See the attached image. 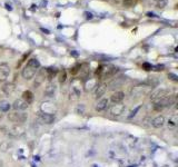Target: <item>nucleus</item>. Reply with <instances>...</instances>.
Masks as SVG:
<instances>
[{
    "label": "nucleus",
    "instance_id": "obj_1",
    "mask_svg": "<svg viewBox=\"0 0 178 167\" xmlns=\"http://www.w3.org/2000/svg\"><path fill=\"white\" fill-rule=\"evenodd\" d=\"M39 68H40V62H39L38 59L36 58L29 59L28 62H27V65L23 67L22 71H21V75H22V77L25 79L30 80L37 75V71L39 70Z\"/></svg>",
    "mask_w": 178,
    "mask_h": 167
},
{
    "label": "nucleus",
    "instance_id": "obj_2",
    "mask_svg": "<svg viewBox=\"0 0 178 167\" xmlns=\"http://www.w3.org/2000/svg\"><path fill=\"white\" fill-rule=\"evenodd\" d=\"M117 71H118V68L113 65H102L97 69L96 75L99 78H109V77L114 76Z\"/></svg>",
    "mask_w": 178,
    "mask_h": 167
},
{
    "label": "nucleus",
    "instance_id": "obj_3",
    "mask_svg": "<svg viewBox=\"0 0 178 167\" xmlns=\"http://www.w3.org/2000/svg\"><path fill=\"white\" fill-rule=\"evenodd\" d=\"M8 119L14 124H17V125H21L28 119V115L25 111H11L8 114Z\"/></svg>",
    "mask_w": 178,
    "mask_h": 167
},
{
    "label": "nucleus",
    "instance_id": "obj_4",
    "mask_svg": "<svg viewBox=\"0 0 178 167\" xmlns=\"http://www.w3.org/2000/svg\"><path fill=\"white\" fill-rule=\"evenodd\" d=\"M70 99L76 100L81 95V88H80V79H73L70 84Z\"/></svg>",
    "mask_w": 178,
    "mask_h": 167
},
{
    "label": "nucleus",
    "instance_id": "obj_5",
    "mask_svg": "<svg viewBox=\"0 0 178 167\" xmlns=\"http://www.w3.org/2000/svg\"><path fill=\"white\" fill-rule=\"evenodd\" d=\"M37 119L39 123L44 124V125H50L55 121V115H50L42 113V111H38L37 113Z\"/></svg>",
    "mask_w": 178,
    "mask_h": 167
},
{
    "label": "nucleus",
    "instance_id": "obj_6",
    "mask_svg": "<svg viewBox=\"0 0 178 167\" xmlns=\"http://www.w3.org/2000/svg\"><path fill=\"white\" fill-rule=\"evenodd\" d=\"M168 95H170V91L168 90V89L160 88V89H156V90L152 91V94H150V99H152V101L154 103V101H157V100L161 99V98L168 96Z\"/></svg>",
    "mask_w": 178,
    "mask_h": 167
},
{
    "label": "nucleus",
    "instance_id": "obj_7",
    "mask_svg": "<svg viewBox=\"0 0 178 167\" xmlns=\"http://www.w3.org/2000/svg\"><path fill=\"white\" fill-rule=\"evenodd\" d=\"M7 132H8L9 135L12 136V137H20V136H22L23 134H25V127L21 126V125L15 124V125L9 127V128L7 129Z\"/></svg>",
    "mask_w": 178,
    "mask_h": 167
},
{
    "label": "nucleus",
    "instance_id": "obj_8",
    "mask_svg": "<svg viewBox=\"0 0 178 167\" xmlns=\"http://www.w3.org/2000/svg\"><path fill=\"white\" fill-rule=\"evenodd\" d=\"M150 89H152V87H149V86L147 85H140V86H136V87L133 89V97H136V98H138V97H141L144 96V95L148 94L149 91H150Z\"/></svg>",
    "mask_w": 178,
    "mask_h": 167
},
{
    "label": "nucleus",
    "instance_id": "obj_9",
    "mask_svg": "<svg viewBox=\"0 0 178 167\" xmlns=\"http://www.w3.org/2000/svg\"><path fill=\"white\" fill-rule=\"evenodd\" d=\"M40 111L46 113V114L55 115L56 111H57V106L53 103H51V101H45V103L41 104Z\"/></svg>",
    "mask_w": 178,
    "mask_h": 167
},
{
    "label": "nucleus",
    "instance_id": "obj_10",
    "mask_svg": "<svg viewBox=\"0 0 178 167\" xmlns=\"http://www.w3.org/2000/svg\"><path fill=\"white\" fill-rule=\"evenodd\" d=\"M126 110V106L124 104H114V105H111V107L109 108V113H110L113 116H120V115L124 114V111Z\"/></svg>",
    "mask_w": 178,
    "mask_h": 167
},
{
    "label": "nucleus",
    "instance_id": "obj_11",
    "mask_svg": "<svg viewBox=\"0 0 178 167\" xmlns=\"http://www.w3.org/2000/svg\"><path fill=\"white\" fill-rule=\"evenodd\" d=\"M28 107H29V104L27 103V101H25L22 98H18V99H16L15 101H14V104H12V108L17 111L26 110Z\"/></svg>",
    "mask_w": 178,
    "mask_h": 167
},
{
    "label": "nucleus",
    "instance_id": "obj_12",
    "mask_svg": "<svg viewBox=\"0 0 178 167\" xmlns=\"http://www.w3.org/2000/svg\"><path fill=\"white\" fill-rule=\"evenodd\" d=\"M10 75V67L6 62L0 64V82H5Z\"/></svg>",
    "mask_w": 178,
    "mask_h": 167
},
{
    "label": "nucleus",
    "instance_id": "obj_13",
    "mask_svg": "<svg viewBox=\"0 0 178 167\" xmlns=\"http://www.w3.org/2000/svg\"><path fill=\"white\" fill-rule=\"evenodd\" d=\"M106 90H107V85L101 82V84H97V86L95 87V91H93V96L95 98H101L105 95Z\"/></svg>",
    "mask_w": 178,
    "mask_h": 167
},
{
    "label": "nucleus",
    "instance_id": "obj_14",
    "mask_svg": "<svg viewBox=\"0 0 178 167\" xmlns=\"http://www.w3.org/2000/svg\"><path fill=\"white\" fill-rule=\"evenodd\" d=\"M98 82H97V78H88L85 80V84H84V87H85V90L86 91H90L93 89V87H96Z\"/></svg>",
    "mask_w": 178,
    "mask_h": 167
},
{
    "label": "nucleus",
    "instance_id": "obj_15",
    "mask_svg": "<svg viewBox=\"0 0 178 167\" xmlns=\"http://www.w3.org/2000/svg\"><path fill=\"white\" fill-rule=\"evenodd\" d=\"M165 125V117L163 115H158L152 120V126L154 128H161Z\"/></svg>",
    "mask_w": 178,
    "mask_h": 167
},
{
    "label": "nucleus",
    "instance_id": "obj_16",
    "mask_svg": "<svg viewBox=\"0 0 178 167\" xmlns=\"http://www.w3.org/2000/svg\"><path fill=\"white\" fill-rule=\"evenodd\" d=\"M56 84L53 82H49L48 84L46 85V87H45V95H46L47 97H51L53 96V94L56 93Z\"/></svg>",
    "mask_w": 178,
    "mask_h": 167
},
{
    "label": "nucleus",
    "instance_id": "obj_17",
    "mask_svg": "<svg viewBox=\"0 0 178 167\" xmlns=\"http://www.w3.org/2000/svg\"><path fill=\"white\" fill-rule=\"evenodd\" d=\"M124 98H125V94H124L123 91H116V93L111 95L110 100L111 103L114 104H120L124 100Z\"/></svg>",
    "mask_w": 178,
    "mask_h": 167
},
{
    "label": "nucleus",
    "instance_id": "obj_18",
    "mask_svg": "<svg viewBox=\"0 0 178 167\" xmlns=\"http://www.w3.org/2000/svg\"><path fill=\"white\" fill-rule=\"evenodd\" d=\"M78 74L80 78H87L89 75V65L88 64H82L79 66Z\"/></svg>",
    "mask_w": 178,
    "mask_h": 167
},
{
    "label": "nucleus",
    "instance_id": "obj_19",
    "mask_svg": "<svg viewBox=\"0 0 178 167\" xmlns=\"http://www.w3.org/2000/svg\"><path fill=\"white\" fill-rule=\"evenodd\" d=\"M109 104V100L107 98H101L100 100H98V103L96 104L95 106V109L97 111H104L106 108H107V106Z\"/></svg>",
    "mask_w": 178,
    "mask_h": 167
},
{
    "label": "nucleus",
    "instance_id": "obj_20",
    "mask_svg": "<svg viewBox=\"0 0 178 167\" xmlns=\"http://www.w3.org/2000/svg\"><path fill=\"white\" fill-rule=\"evenodd\" d=\"M125 77L121 76V77H118V78H115L114 80H111L109 82V89H115V88H118L120 86L123 85V82H125Z\"/></svg>",
    "mask_w": 178,
    "mask_h": 167
},
{
    "label": "nucleus",
    "instance_id": "obj_21",
    "mask_svg": "<svg viewBox=\"0 0 178 167\" xmlns=\"http://www.w3.org/2000/svg\"><path fill=\"white\" fill-rule=\"evenodd\" d=\"M16 87H15V84H12V82H6V84H3L2 86V91L5 93L6 95H11L14 91H15Z\"/></svg>",
    "mask_w": 178,
    "mask_h": 167
},
{
    "label": "nucleus",
    "instance_id": "obj_22",
    "mask_svg": "<svg viewBox=\"0 0 178 167\" xmlns=\"http://www.w3.org/2000/svg\"><path fill=\"white\" fill-rule=\"evenodd\" d=\"M25 101H27L28 104H30L34 100V94H32L31 91L29 90H26V91H23L22 93V97H21Z\"/></svg>",
    "mask_w": 178,
    "mask_h": 167
},
{
    "label": "nucleus",
    "instance_id": "obj_23",
    "mask_svg": "<svg viewBox=\"0 0 178 167\" xmlns=\"http://www.w3.org/2000/svg\"><path fill=\"white\" fill-rule=\"evenodd\" d=\"M158 82H159V80H158L157 77H148V79L145 82V85L152 88V87H156V86L158 85Z\"/></svg>",
    "mask_w": 178,
    "mask_h": 167
},
{
    "label": "nucleus",
    "instance_id": "obj_24",
    "mask_svg": "<svg viewBox=\"0 0 178 167\" xmlns=\"http://www.w3.org/2000/svg\"><path fill=\"white\" fill-rule=\"evenodd\" d=\"M46 74H47V77H48V79L51 80L53 77L58 74V70L56 69V68H53V67H49L46 69Z\"/></svg>",
    "mask_w": 178,
    "mask_h": 167
},
{
    "label": "nucleus",
    "instance_id": "obj_25",
    "mask_svg": "<svg viewBox=\"0 0 178 167\" xmlns=\"http://www.w3.org/2000/svg\"><path fill=\"white\" fill-rule=\"evenodd\" d=\"M10 104L7 101V100H0V111H2V113H7L9 111L10 109Z\"/></svg>",
    "mask_w": 178,
    "mask_h": 167
},
{
    "label": "nucleus",
    "instance_id": "obj_26",
    "mask_svg": "<svg viewBox=\"0 0 178 167\" xmlns=\"http://www.w3.org/2000/svg\"><path fill=\"white\" fill-rule=\"evenodd\" d=\"M44 76L45 74L42 73V71H40V73L37 75V78H36V82H35V87H38L41 82H44Z\"/></svg>",
    "mask_w": 178,
    "mask_h": 167
},
{
    "label": "nucleus",
    "instance_id": "obj_27",
    "mask_svg": "<svg viewBox=\"0 0 178 167\" xmlns=\"http://www.w3.org/2000/svg\"><path fill=\"white\" fill-rule=\"evenodd\" d=\"M155 2H156L157 8L161 9V8H164V7H166L167 2H168V0H155Z\"/></svg>",
    "mask_w": 178,
    "mask_h": 167
},
{
    "label": "nucleus",
    "instance_id": "obj_28",
    "mask_svg": "<svg viewBox=\"0 0 178 167\" xmlns=\"http://www.w3.org/2000/svg\"><path fill=\"white\" fill-rule=\"evenodd\" d=\"M66 78H67V75H66V71L62 70L59 73V82H65V80H66Z\"/></svg>",
    "mask_w": 178,
    "mask_h": 167
},
{
    "label": "nucleus",
    "instance_id": "obj_29",
    "mask_svg": "<svg viewBox=\"0 0 178 167\" xmlns=\"http://www.w3.org/2000/svg\"><path fill=\"white\" fill-rule=\"evenodd\" d=\"M168 77H169L172 80H174V82H178V77H177V75H175V74L169 73L168 74Z\"/></svg>",
    "mask_w": 178,
    "mask_h": 167
},
{
    "label": "nucleus",
    "instance_id": "obj_30",
    "mask_svg": "<svg viewBox=\"0 0 178 167\" xmlns=\"http://www.w3.org/2000/svg\"><path fill=\"white\" fill-rule=\"evenodd\" d=\"M139 109H140V106H138L137 108H136L135 110H133L132 113H130V115L128 116V118H133L134 116H136V113H137V111H139Z\"/></svg>",
    "mask_w": 178,
    "mask_h": 167
},
{
    "label": "nucleus",
    "instance_id": "obj_31",
    "mask_svg": "<svg viewBox=\"0 0 178 167\" xmlns=\"http://www.w3.org/2000/svg\"><path fill=\"white\" fill-rule=\"evenodd\" d=\"M143 67L145 68V70H152V65H149V64H144L143 65Z\"/></svg>",
    "mask_w": 178,
    "mask_h": 167
},
{
    "label": "nucleus",
    "instance_id": "obj_32",
    "mask_svg": "<svg viewBox=\"0 0 178 167\" xmlns=\"http://www.w3.org/2000/svg\"><path fill=\"white\" fill-rule=\"evenodd\" d=\"M124 3H125L126 6H132L133 3H134V0H124Z\"/></svg>",
    "mask_w": 178,
    "mask_h": 167
},
{
    "label": "nucleus",
    "instance_id": "obj_33",
    "mask_svg": "<svg viewBox=\"0 0 178 167\" xmlns=\"http://www.w3.org/2000/svg\"><path fill=\"white\" fill-rule=\"evenodd\" d=\"M168 124H170L172 126H175L176 125V117H174V118H172V119L168 120Z\"/></svg>",
    "mask_w": 178,
    "mask_h": 167
},
{
    "label": "nucleus",
    "instance_id": "obj_34",
    "mask_svg": "<svg viewBox=\"0 0 178 167\" xmlns=\"http://www.w3.org/2000/svg\"><path fill=\"white\" fill-rule=\"evenodd\" d=\"M85 15L87 19H93V15H91L90 12H85Z\"/></svg>",
    "mask_w": 178,
    "mask_h": 167
},
{
    "label": "nucleus",
    "instance_id": "obj_35",
    "mask_svg": "<svg viewBox=\"0 0 178 167\" xmlns=\"http://www.w3.org/2000/svg\"><path fill=\"white\" fill-rule=\"evenodd\" d=\"M156 68H157L156 70H163L164 66H159V65H158V66H156Z\"/></svg>",
    "mask_w": 178,
    "mask_h": 167
},
{
    "label": "nucleus",
    "instance_id": "obj_36",
    "mask_svg": "<svg viewBox=\"0 0 178 167\" xmlns=\"http://www.w3.org/2000/svg\"><path fill=\"white\" fill-rule=\"evenodd\" d=\"M6 7H7V9H8V10H11V7L9 6L8 3H6Z\"/></svg>",
    "mask_w": 178,
    "mask_h": 167
},
{
    "label": "nucleus",
    "instance_id": "obj_37",
    "mask_svg": "<svg viewBox=\"0 0 178 167\" xmlns=\"http://www.w3.org/2000/svg\"><path fill=\"white\" fill-rule=\"evenodd\" d=\"M102 1H109V0H102Z\"/></svg>",
    "mask_w": 178,
    "mask_h": 167
}]
</instances>
